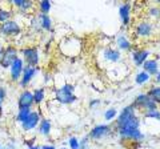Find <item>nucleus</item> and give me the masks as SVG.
<instances>
[{
	"mask_svg": "<svg viewBox=\"0 0 160 149\" xmlns=\"http://www.w3.org/2000/svg\"><path fill=\"white\" fill-rule=\"evenodd\" d=\"M140 117L138 116V111L133 105L124 107L115 120V129L122 140L128 141H142L144 135L140 129Z\"/></svg>",
	"mask_w": 160,
	"mask_h": 149,
	"instance_id": "f257e3e1",
	"label": "nucleus"
},
{
	"mask_svg": "<svg viewBox=\"0 0 160 149\" xmlns=\"http://www.w3.org/2000/svg\"><path fill=\"white\" fill-rule=\"evenodd\" d=\"M55 99L56 101L63 105H71L78 101V97L75 95V85L73 84H64L55 91Z\"/></svg>",
	"mask_w": 160,
	"mask_h": 149,
	"instance_id": "f03ea898",
	"label": "nucleus"
},
{
	"mask_svg": "<svg viewBox=\"0 0 160 149\" xmlns=\"http://www.w3.org/2000/svg\"><path fill=\"white\" fill-rule=\"evenodd\" d=\"M18 57H20V49L16 46L13 44L3 46L2 52H0V67L3 69H8Z\"/></svg>",
	"mask_w": 160,
	"mask_h": 149,
	"instance_id": "7ed1b4c3",
	"label": "nucleus"
},
{
	"mask_svg": "<svg viewBox=\"0 0 160 149\" xmlns=\"http://www.w3.org/2000/svg\"><path fill=\"white\" fill-rule=\"evenodd\" d=\"M20 55H22L23 61L26 65H31V67H39L40 60H42V52L40 49L35 46H27L23 47L20 49Z\"/></svg>",
	"mask_w": 160,
	"mask_h": 149,
	"instance_id": "20e7f679",
	"label": "nucleus"
},
{
	"mask_svg": "<svg viewBox=\"0 0 160 149\" xmlns=\"http://www.w3.org/2000/svg\"><path fill=\"white\" fill-rule=\"evenodd\" d=\"M82 40L75 36H68L60 43V51L64 56H78L79 52L82 51Z\"/></svg>",
	"mask_w": 160,
	"mask_h": 149,
	"instance_id": "39448f33",
	"label": "nucleus"
},
{
	"mask_svg": "<svg viewBox=\"0 0 160 149\" xmlns=\"http://www.w3.org/2000/svg\"><path fill=\"white\" fill-rule=\"evenodd\" d=\"M22 31H23V28L20 26V23L18 20H15V19L0 24V36L4 39L18 37L19 35L22 33Z\"/></svg>",
	"mask_w": 160,
	"mask_h": 149,
	"instance_id": "423d86ee",
	"label": "nucleus"
},
{
	"mask_svg": "<svg viewBox=\"0 0 160 149\" xmlns=\"http://www.w3.org/2000/svg\"><path fill=\"white\" fill-rule=\"evenodd\" d=\"M132 105L136 111H143L144 113L155 111V109H159V105L147 96V93H139V95L135 97Z\"/></svg>",
	"mask_w": 160,
	"mask_h": 149,
	"instance_id": "0eeeda50",
	"label": "nucleus"
},
{
	"mask_svg": "<svg viewBox=\"0 0 160 149\" xmlns=\"http://www.w3.org/2000/svg\"><path fill=\"white\" fill-rule=\"evenodd\" d=\"M112 132V127L108 125V124H98L95 125L91 131L88 132V137L89 140H93V141H99V140H103V138L108 137Z\"/></svg>",
	"mask_w": 160,
	"mask_h": 149,
	"instance_id": "6e6552de",
	"label": "nucleus"
},
{
	"mask_svg": "<svg viewBox=\"0 0 160 149\" xmlns=\"http://www.w3.org/2000/svg\"><path fill=\"white\" fill-rule=\"evenodd\" d=\"M39 72V67H31V65H24L22 77L19 80V87L22 89H27V87L31 84V81L36 77V74Z\"/></svg>",
	"mask_w": 160,
	"mask_h": 149,
	"instance_id": "1a4fd4ad",
	"label": "nucleus"
},
{
	"mask_svg": "<svg viewBox=\"0 0 160 149\" xmlns=\"http://www.w3.org/2000/svg\"><path fill=\"white\" fill-rule=\"evenodd\" d=\"M42 113H40V111H32L31 115H29L26 120H24L22 124H20V128H22L23 132H31L33 131V129H36L40 120H42Z\"/></svg>",
	"mask_w": 160,
	"mask_h": 149,
	"instance_id": "9d476101",
	"label": "nucleus"
},
{
	"mask_svg": "<svg viewBox=\"0 0 160 149\" xmlns=\"http://www.w3.org/2000/svg\"><path fill=\"white\" fill-rule=\"evenodd\" d=\"M135 35L140 39H148L153 35V23L151 20H142L135 26Z\"/></svg>",
	"mask_w": 160,
	"mask_h": 149,
	"instance_id": "9b49d317",
	"label": "nucleus"
},
{
	"mask_svg": "<svg viewBox=\"0 0 160 149\" xmlns=\"http://www.w3.org/2000/svg\"><path fill=\"white\" fill-rule=\"evenodd\" d=\"M24 61L22 57H18L16 60H15L11 67H9V80L12 83H19L20 77H22V73H23V69H24Z\"/></svg>",
	"mask_w": 160,
	"mask_h": 149,
	"instance_id": "f8f14e48",
	"label": "nucleus"
},
{
	"mask_svg": "<svg viewBox=\"0 0 160 149\" xmlns=\"http://www.w3.org/2000/svg\"><path fill=\"white\" fill-rule=\"evenodd\" d=\"M119 16L123 27H129L132 17V6L131 3H122L119 6Z\"/></svg>",
	"mask_w": 160,
	"mask_h": 149,
	"instance_id": "ddd939ff",
	"label": "nucleus"
},
{
	"mask_svg": "<svg viewBox=\"0 0 160 149\" xmlns=\"http://www.w3.org/2000/svg\"><path fill=\"white\" fill-rule=\"evenodd\" d=\"M35 105L33 103V95L29 89H23L18 97V109L22 108H32Z\"/></svg>",
	"mask_w": 160,
	"mask_h": 149,
	"instance_id": "4468645a",
	"label": "nucleus"
},
{
	"mask_svg": "<svg viewBox=\"0 0 160 149\" xmlns=\"http://www.w3.org/2000/svg\"><path fill=\"white\" fill-rule=\"evenodd\" d=\"M9 6L22 13H28L36 8V4L31 0H12V2H9Z\"/></svg>",
	"mask_w": 160,
	"mask_h": 149,
	"instance_id": "2eb2a0df",
	"label": "nucleus"
},
{
	"mask_svg": "<svg viewBox=\"0 0 160 149\" xmlns=\"http://www.w3.org/2000/svg\"><path fill=\"white\" fill-rule=\"evenodd\" d=\"M149 51L148 49H132L131 52V59L135 64V67H142L144 63H146L149 59Z\"/></svg>",
	"mask_w": 160,
	"mask_h": 149,
	"instance_id": "dca6fc26",
	"label": "nucleus"
},
{
	"mask_svg": "<svg viewBox=\"0 0 160 149\" xmlns=\"http://www.w3.org/2000/svg\"><path fill=\"white\" fill-rule=\"evenodd\" d=\"M102 56L103 59L106 60L107 63H111V64H115L120 61L122 59V52L119 51L118 48H113V47H106L102 51Z\"/></svg>",
	"mask_w": 160,
	"mask_h": 149,
	"instance_id": "f3484780",
	"label": "nucleus"
},
{
	"mask_svg": "<svg viewBox=\"0 0 160 149\" xmlns=\"http://www.w3.org/2000/svg\"><path fill=\"white\" fill-rule=\"evenodd\" d=\"M116 47H118V49L120 52H122V51L126 52V51H131L132 47H133V44L127 37L126 33H120V35H118V37H116Z\"/></svg>",
	"mask_w": 160,
	"mask_h": 149,
	"instance_id": "a211bd4d",
	"label": "nucleus"
},
{
	"mask_svg": "<svg viewBox=\"0 0 160 149\" xmlns=\"http://www.w3.org/2000/svg\"><path fill=\"white\" fill-rule=\"evenodd\" d=\"M143 71L147 72L149 76H156L158 72H159V61L156 60V59H148V60L143 64Z\"/></svg>",
	"mask_w": 160,
	"mask_h": 149,
	"instance_id": "6ab92c4d",
	"label": "nucleus"
},
{
	"mask_svg": "<svg viewBox=\"0 0 160 149\" xmlns=\"http://www.w3.org/2000/svg\"><path fill=\"white\" fill-rule=\"evenodd\" d=\"M13 19V8L8 4H0V24Z\"/></svg>",
	"mask_w": 160,
	"mask_h": 149,
	"instance_id": "aec40b11",
	"label": "nucleus"
},
{
	"mask_svg": "<svg viewBox=\"0 0 160 149\" xmlns=\"http://www.w3.org/2000/svg\"><path fill=\"white\" fill-rule=\"evenodd\" d=\"M38 132L39 135H42L44 137H49L52 132V123L49 118H42L38 125Z\"/></svg>",
	"mask_w": 160,
	"mask_h": 149,
	"instance_id": "412c9836",
	"label": "nucleus"
},
{
	"mask_svg": "<svg viewBox=\"0 0 160 149\" xmlns=\"http://www.w3.org/2000/svg\"><path fill=\"white\" fill-rule=\"evenodd\" d=\"M38 17H39L40 27H42L43 31H46V32H51V31H52V28H53V23H52L51 16H49V15L38 13Z\"/></svg>",
	"mask_w": 160,
	"mask_h": 149,
	"instance_id": "4be33fe9",
	"label": "nucleus"
},
{
	"mask_svg": "<svg viewBox=\"0 0 160 149\" xmlns=\"http://www.w3.org/2000/svg\"><path fill=\"white\" fill-rule=\"evenodd\" d=\"M32 95H33V103L35 105H42L43 101L46 100V88L43 87H39V88H35L32 91Z\"/></svg>",
	"mask_w": 160,
	"mask_h": 149,
	"instance_id": "5701e85b",
	"label": "nucleus"
},
{
	"mask_svg": "<svg viewBox=\"0 0 160 149\" xmlns=\"http://www.w3.org/2000/svg\"><path fill=\"white\" fill-rule=\"evenodd\" d=\"M146 93H147V96L151 99L152 101H155V103L158 104V105H160V85H153V87H151Z\"/></svg>",
	"mask_w": 160,
	"mask_h": 149,
	"instance_id": "b1692460",
	"label": "nucleus"
},
{
	"mask_svg": "<svg viewBox=\"0 0 160 149\" xmlns=\"http://www.w3.org/2000/svg\"><path fill=\"white\" fill-rule=\"evenodd\" d=\"M32 111H33L32 108H22V109H18V113H16V116H15V120H16L19 124H22L29 115H31Z\"/></svg>",
	"mask_w": 160,
	"mask_h": 149,
	"instance_id": "393cba45",
	"label": "nucleus"
},
{
	"mask_svg": "<svg viewBox=\"0 0 160 149\" xmlns=\"http://www.w3.org/2000/svg\"><path fill=\"white\" fill-rule=\"evenodd\" d=\"M36 8L39 9V13H43V15H49V11L52 8V3L49 0H42L36 4Z\"/></svg>",
	"mask_w": 160,
	"mask_h": 149,
	"instance_id": "a878e982",
	"label": "nucleus"
},
{
	"mask_svg": "<svg viewBox=\"0 0 160 149\" xmlns=\"http://www.w3.org/2000/svg\"><path fill=\"white\" fill-rule=\"evenodd\" d=\"M149 80H151V76H149L147 72H144L143 69L140 72H138L136 76H135V83H136L138 85H144V84L149 83Z\"/></svg>",
	"mask_w": 160,
	"mask_h": 149,
	"instance_id": "bb28decb",
	"label": "nucleus"
},
{
	"mask_svg": "<svg viewBox=\"0 0 160 149\" xmlns=\"http://www.w3.org/2000/svg\"><path fill=\"white\" fill-rule=\"evenodd\" d=\"M116 117H118V111H116V108H108L107 111L104 112V120H106L107 123L116 120Z\"/></svg>",
	"mask_w": 160,
	"mask_h": 149,
	"instance_id": "cd10ccee",
	"label": "nucleus"
},
{
	"mask_svg": "<svg viewBox=\"0 0 160 149\" xmlns=\"http://www.w3.org/2000/svg\"><path fill=\"white\" fill-rule=\"evenodd\" d=\"M29 26H31V28L33 29L35 32H38V33H40L43 31L42 27H40V22H39L38 15H33V16L31 17V23H29Z\"/></svg>",
	"mask_w": 160,
	"mask_h": 149,
	"instance_id": "c85d7f7f",
	"label": "nucleus"
},
{
	"mask_svg": "<svg viewBox=\"0 0 160 149\" xmlns=\"http://www.w3.org/2000/svg\"><path fill=\"white\" fill-rule=\"evenodd\" d=\"M7 88L4 85H0V115L3 113V104L7 100Z\"/></svg>",
	"mask_w": 160,
	"mask_h": 149,
	"instance_id": "c756f323",
	"label": "nucleus"
},
{
	"mask_svg": "<svg viewBox=\"0 0 160 149\" xmlns=\"http://www.w3.org/2000/svg\"><path fill=\"white\" fill-rule=\"evenodd\" d=\"M148 16L151 19H160V7L152 6L148 8Z\"/></svg>",
	"mask_w": 160,
	"mask_h": 149,
	"instance_id": "7c9ffc66",
	"label": "nucleus"
},
{
	"mask_svg": "<svg viewBox=\"0 0 160 149\" xmlns=\"http://www.w3.org/2000/svg\"><path fill=\"white\" fill-rule=\"evenodd\" d=\"M79 149H91V140L88 136H84L79 140Z\"/></svg>",
	"mask_w": 160,
	"mask_h": 149,
	"instance_id": "2f4dec72",
	"label": "nucleus"
},
{
	"mask_svg": "<svg viewBox=\"0 0 160 149\" xmlns=\"http://www.w3.org/2000/svg\"><path fill=\"white\" fill-rule=\"evenodd\" d=\"M144 117L160 121V109H155V111H151V112H146L144 113Z\"/></svg>",
	"mask_w": 160,
	"mask_h": 149,
	"instance_id": "473e14b6",
	"label": "nucleus"
},
{
	"mask_svg": "<svg viewBox=\"0 0 160 149\" xmlns=\"http://www.w3.org/2000/svg\"><path fill=\"white\" fill-rule=\"evenodd\" d=\"M67 144H68L69 149H79V138L78 137H75V136L68 137Z\"/></svg>",
	"mask_w": 160,
	"mask_h": 149,
	"instance_id": "72a5a7b5",
	"label": "nucleus"
},
{
	"mask_svg": "<svg viewBox=\"0 0 160 149\" xmlns=\"http://www.w3.org/2000/svg\"><path fill=\"white\" fill-rule=\"evenodd\" d=\"M24 145H26L27 148H29V147H33V145H35V137H32V138H28V140H26V141H24Z\"/></svg>",
	"mask_w": 160,
	"mask_h": 149,
	"instance_id": "f704fd0d",
	"label": "nucleus"
},
{
	"mask_svg": "<svg viewBox=\"0 0 160 149\" xmlns=\"http://www.w3.org/2000/svg\"><path fill=\"white\" fill-rule=\"evenodd\" d=\"M99 104H100V100L95 99V100H91V101H89V107H91V108H95L96 105H99Z\"/></svg>",
	"mask_w": 160,
	"mask_h": 149,
	"instance_id": "c9c22d12",
	"label": "nucleus"
},
{
	"mask_svg": "<svg viewBox=\"0 0 160 149\" xmlns=\"http://www.w3.org/2000/svg\"><path fill=\"white\" fill-rule=\"evenodd\" d=\"M42 149H56V147L52 144H46V145H42Z\"/></svg>",
	"mask_w": 160,
	"mask_h": 149,
	"instance_id": "e433bc0d",
	"label": "nucleus"
},
{
	"mask_svg": "<svg viewBox=\"0 0 160 149\" xmlns=\"http://www.w3.org/2000/svg\"><path fill=\"white\" fill-rule=\"evenodd\" d=\"M27 149H42V147H40V145H36V144H35L33 147H29V148H27Z\"/></svg>",
	"mask_w": 160,
	"mask_h": 149,
	"instance_id": "4c0bfd02",
	"label": "nucleus"
},
{
	"mask_svg": "<svg viewBox=\"0 0 160 149\" xmlns=\"http://www.w3.org/2000/svg\"><path fill=\"white\" fill-rule=\"evenodd\" d=\"M156 81L160 83V69H159V72H158V74H156Z\"/></svg>",
	"mask_w": 160,
	"mask_h": 149,
	"instance_id": "58836bf2",
	"label": "nucleus"
},
{
	"mask_svg": "<svg viewBox=\"0 0 160 149\" xmlns=\"http://www.w3.org/2000/svg\"><path fill=\"white\" fill-rule=\"evenodd\" d=\"M2 48H3V46H2V44H0V52H2Z\"/></svg>",
	"mask_w": 160,
	"mask_h": 149,
	"instance_id": "ea45409f",
	"label": "nucleus"
},
{
	"mask_svg": "<svg viewBox=\"0 0 160 149\" xmlns=\"http://www.w3.org/2000/svg\"><path fill=\"white\" fill-rule=\"evenodd\" d=\"M0 149H3V145H2V144H0Z\"/></svg>",
	"mask_w": 160,
	"mask_h": 149,
	"instance_id": "a19ab883",
	"label": "nucleus"
},
{
	"mask_svg": "<svg viewBox=\"0 0 160 149\" xmlns=\"http://www.w3.org/2000/svg\"><path fill=\"white\" fill-rule=\"evenodd\" d=\"M62 149H69V148H66V147H64V148H62Z\"/></svg>",
	"mask_w": 160,
	"mask_h": 149,
	"instance_id": "79ce46f5",
	"label": "nucleus"
},
{
	"mask_svg": "<svg viewBox=\"0 0 160 149\" xmlns=\"http://www.w3.org/2000/svg\"><path fill=\"white\" fill-rule=\"evenodd\" d=\"M3 149H7V148H6V147H3Z\"/></svg>",
	"mask_w": 160,
	"mask_h": 149,
	"instance_id": "37998d69",
	"label": "nucleus"
}]
</instances>
